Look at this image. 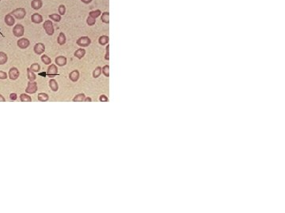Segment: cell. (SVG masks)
I'll return each instance as SVG.
<instances>
[{
  "mask_svg": "<svg viewBox=\"0 0 285 213\" xmlns=\"http://www.w3.org/2000/svg\"><path fill=\"white\" fill-rule=\"evenodd\" d=\"M11 14H12L16 19L22 20V19H24L25 16H26V11H25V8H23V7H19V8H17V9L14 10V11L11 12Z\"/></svg>",
  "mask_w": 285,
  "mask_h": 213,
  "instance_id": "6da1fadb",
  "label": "cell"
},
{
  "mask_svg": "<svg viewBox=\"0 0 285 213\" xmlns=\"http://www.w3.org/2000/svg\"><path fill=\"white\" fill-rule=\"evenodd\" d=\"M43 28L44 29V31L46 32L47 35L52 36L54 34V32H55L53 23L52 22V21H50V20H46V21L44 22Z\"/></svg>",
  "mask_w": 285,
  "mask_h": 213,
  "instance_id": "7a4b0ae2",
  "label": "cell"
},
{
  "mask_svg": "<svg viewBox=\"0 0 285 213\" xmlns=\"http://www.w3.org/2000/svg\"><path fill=\"white\" fill-rule=\"evenodd\" d=\"M13 34L15 37H21L24 36V33H25V28L24 26L21 25V24H17L16 25H14V28H13Z\"/></svg>",
  "mask_w": 285,
  "mask_h": 213,
  "instance_id": "3957f363",
  "label": "cell"
},
{
  "mask_svg": "<svg viewBox=\"0 0 285 213\" xmlns=\"http://www.w3.org/2000/svg\"><path fill=\"white\" fill-rule=\"evenodd\" d=\"M76 44L79 47H89L91 44V39H89V36H81L77 39Z\"/></svg>",
  "mask_w": 285,
  "mask_h": 213,
  "instance_id": "277c9868",
  "label": "cell"
},
{
  "mask_svg": "<svg viewBox=\"0 0 285 213\" xmlns=\"http://www.w3.org/2000/svg\"><path fill=\"white\" fill-rule=\"evenodd\" d=\"M37 91V83L34 82H29L27 84V87L25 89V92L28 94H34Z\"/></svg>",
  "mask_w": 285,
  "mask_h": 213,
  "instance_id": "5b68a950",
  "label": "cell"
},
{
  "mask_svg": "<svg viewBox=\"0 0 285 213\" xmlns=\"http://www.w3.org/2000/svg\"><path fill=\"white\" fill-rule=\"evenodd\" d=\"M58 74V67L56 64H50V66L48 67L47 70V75L48 77L54 78Z\"/></svg>",
  "mask_w": 285,
  "mask_h": 213,
  "instance_id": "8992f818",
  "label": "cell"
},
{
  "mask_svg": "<svg viewBox=\"0 0 285 213\" xmlns=\"http://www.w3.org/2000/svg\"><path fill=\"white\" fill-rule=\"evenodd\" d=\"M19 76H20V72L17 67H14V66L11 67L8 72V77L10 78L11 80H13V81L17 80L19 78Z\"/></svg>",
  "mask_w": 285,
  "mask_h": 213,
  "instance_id": "52a82bcc",
  "label": "cell"
},
{
  "mask_svg": "<svg viewBox=\"0 0 285 213\" xmlns=\"http://www.w3.org/2000/svg\"><path fill=\"white\" fill-rule=\"evenodd\" d=\"M33 51L36 55H40L45 51V45L43 43H37L33 47Z\"/></svg>",
  "mask_w": 285,
  "mask_h": 213,
  "instance_id": "ba28073f",
  "label": "cell"
},
{
  "mask_svg": "<svg viewBox=\"0 0 285 213\" xmlns=\"http://www.w3.org/2000/svg\"><path fill=\"white\" fill-rule=\"evenodd\" d=\"M17 45L21 49H25L30 45V42L27 38H20L17 41Z\"/></svg>",
  "mask_w": 285,
  "mask_h": 213,
  "instance_id": "9c48e42d",
  "label": "cell"
},
{
  "mask_svg": "<svg viewBox=\"0 0 285 213\" xmlns=\"http://www.w3.org/2000/svg\"><path fill=\"white\" fill-rule=\"evenodd\" d=\"M67 62H68L67 58L63 55H60L55 59V63L58 66H64L67 64Z\"/></svg>",
  "mask_w": 285,
  "mask_h": 213,
  "instance_id": "30bf717a",
  "label": "cell"
},
{
  "mask_svg": "<svg viewBox=\"0 0 285 213\" xmlns=\"http://www.w3.org/2000/svg\"><path fill=\"white\" fill-rule=\"evenodd\" d=\"M43 17L38 13H34L31 15V21L34 24H40L43 22Z\"/></svg>",
  "mask_w": 285,
  "mask_h": 213,
  "instance_id": "8fae6325",
  "label": "cell"
},
{
  "mask_svg": "<svg viewBox=\"0 0 285 213\" xmlns=\"http://www.w3.org/2000/svg\"><path fill=\"white\" fill-rule=\"evenodd\" d=\"M4 21H5L6 25H8V26H13V25L15 24V19H14V17L11 14V13L7 14V15L5 16V18H4Z\"/></svg>",
  "mask_w": 285,
  "mask_h": 213,
  "instance_id": "7c38bea8",
  "label": "cell"
},
{
  "mask_svg": "<svg viewBox=\"0 0 285 213\" xmlns=\"http://www.w3.org/2000/svg\"><path fill=\"white\" fill-rule=\"evenodd\" d=\"M79 78H80V74H79V71L78 70H74L69 74V79L72 82H78Z\"/></svg>",
  "mask_w": 285,
  "mask_h": 213,
  "instance_id": "4fadbf2b",
  "label": "cell"
},
{
  "mask_svg": "<svg viewBox=\"0 0 285 213\" xmlns=\"http://www.w3.org/2000/svg\"><path fill=\"white\" fill-rule=\"evenodd\" d=\"M43 7L42 0H32L31 7L35 11H38Z\"/></svg>",
  "mask_w": 285,
  "mask_h": 213,
  "instance_id": "5bb4252c",
  "label": "cell"
},
{
  "mask_svg": "<svg viewBox=\"0 0 285 213\" xmlns=\"http://www.w3.org/2000/svg\"><path fill=\"white\" fill-rule=\"evenodd\" d=\"M85 50L83 48V47H81V48H78L75 51L74 53V55L75 57H76L78 59H82L83 57L85 56Z\"/></svg>",
  "mask_w": 285,
  "mask_h": 213,
  "instance_id": "9a60e30c",
  "label": "cell"
},
{
  "mask_svg": "<svg viewBox=\"0 0 285 213\" xmlns=\"http://www.w3.org/2000/svg\"><path fill=\"white\" fill-rule=\"evenodd\" d=\"M48 85H49L50 89L53 92H57L59 90V85L57 82L55 80V79H51L49 82H48Z\"/></svg>",
  "mask_w": 285,
  "mask_h": 213,
  "instance_id": "2e32d148",
  "label": "cell"
},
{
  "mask_svg": "<svg viewBox=\"0 0 285 213\" xmlns=\"http://www.w3.org/2000/svg\"><path fill=\"white\" fill-rule=\"evenodd\" d=\"M66 42H67L66 35H65L63 32H60L59 36H58V38H57V43H58L60 45H64V44L66 43Z\"/></svg>",
  "mask_w": 285,
  "mask_h": 213,
  "instance_id": "e0dca14e",
  "label": "cell"
},
{
  "mask_svg": "<svg viewBox=\"0 0 285 213\" xmlns=\"http://www.w3.org/2000/svg\"><path fill=\"white\" fill-rule=\"evenodd\" d=\"M109 38L108 36L105 35L101 36L99 37V39H98V43H99V44H101V46H104V45L107 44L109 43Z\"/></svg>",
  "mask_w": 285,
  "mask_h": 213,
  "instance_id": "ac0fdd59",
  "label": "cell"
},
{
  "mask_svg": "<svg viewBox=\"0 0 285 213\" xmlns=\"http://www.w3.org/2000/svg\"><path fill=\"white\" fill-rule=\"evenodd\" d=\"M37 99L39 101H41V102H46L49 99V96L48 94L44 93V92H40L38 94L37 96Z\"/></svg>",
  "mask_w": 285,
  "mask_h": 213,
  "instance_id": "d6986e66",
  "label": "cell"
},
{
  "mask_svg": "<svg viewBox=\"0 0 285 213\" xmlns=\"http://www.w3.org/2000/svg\"><path fill=\"white\" fill-rule=\"evenodd\" d=\"M27 78L30 82H34L36 78V76L34 74V72H32L29 68H27Z\"/></svg>",
  "mask_w": 285,
  "mask_h": 213,
  "instance_id": "ffe728a7",
  "label": "cell"
},
{
  "mask_svg": "<svg viewBox=\"0 0 285 213\" xmlns=\"http://www.w3.org/2000/svg\"><path fill=\"white\" fill-rule=\"evenodd\" d=\"M85 98V95L84 93H79V94H77V95L73 98L72 101H73V102H82V101H84Z\"/></svg>",
  "mask_w": 285,
  "mask_h": 213,
  "instance_id": "44dd1931",
  "label": "cell"
},
{
  "mask_svg": "<svg viewBox=\"0 0 285 213\" xmlns=\"http://www.w3.org/2000/svg\"><path fill=\"white\" fill-rule=\"evenodd\" d=\"M8 61V56L3 51H0V65L6 64Z\"/></svg>",
  "mask_w": 285,
  "mask_h": 213,
  "instance_id": "7402d4cb",
  "label": "cell"
},
{
  "mask_svg": "<svg viewBox=\"0 0 285 213\" xmlns=\"http://www.w3.org/2000/svg\"><path fill=\"white\" fill-rule=\"evenodd\" d=\"M101 20L103 23L109 24V12H104L103 14H101Z\"/></svg>",
  "mask_w": 285,
  "mask_h": 213,
  "instance_id": "603a6c76",
  "label": "cell"
},
{
  "mask_svg": "<svg viewBox=\"0 0 285 213\" xmlns=\"http://www.w3.org/2000/svg\"><path fill=\"white\" fill-rule=\"evenodd\" d=\"M48 18H49L51 20H52L53 21H55V22H60V21H61V19H62L61 15H60L59 14H50L49 16H48Z\"/></svg>",
  "mask_w": 285,
  "mask_h": 213,
  "instance_id": "cb8c5ba5",
  "label": "cell"
},
{
  "mask_svg": "<svg viewBox=\"0 0 285 213\" xmlns=\"http://www.w3.org/2000/svg\"><path fill=\"white\" fill-rule=\"evenodd\" d=\"M20 99L21 102H31L32 101V97L28 96L25 93H22L20 95Z\"/></svg>",
  "mask_w": 285,
  "mask_h": 213,
  "instance_id": "d4e9b609",
  "label": "cell"
},
{
  "mask_svg": "<svg viewBox=\"0 0 285 213\" xmlns=\"http://www.w3.org/2000/svg\"><path fill=\"white\" fill-rule=\"evenodd\" d=\"M40 59H41L42 62L44 64V65H50V64L52 63V59H51V58L48 56L47 55H41V58H40Z\"/></svg>",
  "mask_w": 285,
  "mask_h": 213,
  "instance_id": "484cf974",
  "label": "cell"
},
{
  "mask_svg": "<svg viewBox=\"0 0 285 213\" xmlns=\"http://www.w3.org/2000/svg\"><path fill=\"white\" fill-rule=\"evenodd\" d=\"M92 74L93 78H99L101 74V66H97L95 68V70H93V71Z\"/></svg>",
  "mask_w": 285,
  "mask_h": 213,
  "instance_id": "4316f807",
  "label": "cell"
},
{
  "mask_svg": "<svg viewBox=\"0 0 285 213\" xmlns=\"http://www.w3.org/2000/svg\"><path fill=\"white\" fill-rule=\"evenodd\" d=\"M101 14V12L100 10H95V11H90L89 13V17H91V18H95V19H96V18H97L99 17Z\"/></svg>",
  "mask_w": 285,
  "mask_h": 213,
  "instance_id": "83f0119b",
  "label": "cell"
},
{
  "mask_svg": "<svg viewBox=\"0 0 285 213\" xmlns=\"http://www.w3.org/2000/svg\"><path fill=\"white\" fill-rule=\"evenodd\" d=\"M29 69L31 70L32 71V72H34V73H36V72H39L40 70V69H41V67H40V64H38V63H32L31 66H30V67H29Z\"/></svg>",
  "mask_w": 285,
  "mask_h": 213,
  "instance_id": "f1b7e54d",
  "label": "cell"
},
{
  "mask_svg": "<svg viewBox=\"0 0 285 213\" xmlns=\"http://www.w3.org/2000/svg\"><path fill=\"white\" fill-rule=\"evenodd\" d=\"M101 73H102L106 78H109V65L104 66L103 67L101 68Z\"/></svg>",
  "mask_w": 285,
  "mask_h": 213,
  "instance_id": "f546056e",
  "label": "cell"
},
{
  "mask_svg": "<svg viewBox=\"0 0 285 213\" xmlns=\"http://www.w3.org/2000/svg\"><path fill=\"white\" fill-rule=\"evenodd\" d=\"M58 12H59V14L61 15V16H64L66 14V7L64 6V4H61L58 7Z\"/></svg>",
  "mask_w": 285,
  "mask_h": 213,
  "instance_id": "4dcf8cb0",
  "label": "cell"
},
{
  "mask_svg": "<svg viewBox=\"0 0 285 213\" xmlns=\"http://www.w3.org/2000/svg\"><path fill=\"white\" fill-rule=\"evenodd\" d=\"M95 23H96V19L88 16V18H86V24L89 26H93Z\"/></svg>",
  "mask_w": 285,
  "mask_h": 213,
  "instance_id": "1f68e13d",
  "label": "cell"
},
{
  "mask_svg": "<svg viewBox=\"0 0 285 213\" xmlns=\"http://www.w3.org/2000/svg\"><path fill=\"white\" fill-rule=\"evenodd\" d=\"M8 78V74L4 71L0 70V80H5Z\"/></svg>",
  "mask_w": 285,
  "mask_h": 213,
  "instance_id": "d6a6232c",
  "label": "cell"
},
{
  "mask_svg": "<svg viewBox=\"0 0 285 213\" xmlns=\"http://www.w3.org/2000/svg\"><path fill=\"white\" fill-rule=\"evenodd\" d=\"M109 45L108 44V46L106 47V53H105V59H106V60H109Z\"/></svg>",
  "mask_w": 285,
  "mask_h": 213,
  "instance_id": "836d02e7",
  "label": "cell"
},
{
  "mask_svg": "<svg viewBox=\"0 0 285 213\" xmlns=\"http://www.w3.org/2000/svg\"><path fill=\"white\" fill-rule=\"evenodd\" d=\"M17 98H18V96H17V94H16V93H14V92L11 93V95H10V99H11V100H13V101L16 100V99H17Z\"/></svg>",
  "mask_w": 285,
  "mask_h": 213,
  "instance_id": "e575fe53",
  "label": "cell"
},
{
  "mask_svg": "<svg viewBox=\"0 0 285 213\" xmlns=\"http://www.w3.org/2000/svg\"><path fill=\"white\" fill-rule=\"evenodd\" d=\"M99 99L100 101H103V102H107V101H109V99H108L106 97V96H105V95H101V96H100Z\"/></svg>",
  "mask_w": 285,
  "mask_h": 213,
  "instance_id": "d590c367",
  "label": "cell"
},
{
  "mask_svg": "<svg viewBox=\"0 0 285 213\" xmlns=\"http://www.w3.org/2000/svg\"><path fill=\"white\" fill-rule=\"evenodd\" d=\"M93 0H81V2L84 4H89Z\"/></svg>",
  "mask_w": 285,
  "mask_h": 213,
  "instance_id": "8d00e7d4",
  "label": "cell"
},
{
  "mask_svg": "<svg viewBox=\"0 0 285 213\" xmlns=\"http://www.w3.org/2000/svg\"><path fill=\"white\" fill-rule=\"evenodd\" d=\"M85 102H91L92 101V99L90 97H85V99H84Z\"/></svg>",
  "mask_w": 285,
  "mask_h": 213,
  "instance_id": "74e56055",
  "label": "cell"
},
{
  "mask_svg": "<svg viewBox=\"0 0 285 213\" xmlns=\"http://www.w3.org/2000/svg\"><path fill=\"white\" fill-rule=\"evenodd\" d=\"M0 101H1V102H5V101H6V99H5V98L3 97V96L1 95V94H0Z\"/></svg>",
  "mask_w": 285,
  "mask_h": 213,
  "instance_id": "f35d334b",
  "label": "cell"
},
{
  "mask_svg": "<svg viewBox=\"0 0 285 213\" xmlns=\"http://www.w3.org/2000/svg\"><path fill=\"white\" fill-rule=\"evenodd\" d=\"M0 1H1V0H0Z\"/></svg>",
  "mask_w": 285,
  "mask_h": 213,
  "instance_id": "ab89813d",
  "label": "cell"
}]
</instances>
